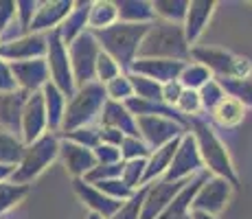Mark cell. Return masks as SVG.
Listing matches in <instances>:
<instances>
[{
    "instance_id": "1",
    "label": "cell",
    "mask_w": 252,
    "mask_h": 219,
    "mask_svg": "<svg viewBox=\"0 0 252 219\" xmlns=\"http://www.w3.org/2000/svg\"><path fill=\"white\" fill-rule=\"evenodd\" d=\"M189 134L193 136L197 145V152H200L202 164H204V171L208 175H215L221 178L226 182H230V187L239 188V175L237 169L232 164L230 152L226 147V143L217 136V131L213 129L211 123H206L204 119H191L189 121Z\"/></svg>"
},
{
    "instance_id": "2",
    "label": "cell",
    "mask_w": 252,
    "mask_h": 219,
    "mask_svg": "<svg viewBox=\"0 0 252 219\" xmlns=\"http://www.w3.org/2000/svg\"><path fill=\"white\" fill-rule=\"evenodd\" d=\"M138 57L191 62V46L187 44L182 24L154 20L143 37V44L138 48Z\"/></svg>"
},
{
    "instance_id": "3",
    "label": "cell",
    "mask_w": 252,
    "mask_h": 219,
    "mask_svg": "<svg viewBox=\"0 0 252 219\" xmlns=\"http://www.w3.org/2000/svg\"><path fill=\"white\" fill-rule=\"evenodd\" d=\"M149 24H125L116 22L103 31H94V40L99 42V48L108 53L110 57L123 68L125 72L132 68L138 60V48L143 44V37L147 33Z\"/></svg>"
},
{
    "instance_id": "4",
    "label": "cell",
    "mask_w": 252,
    "mask_h": 219,
    "mask_svg": "<svg viewBox=\"0 0 252 219\" xmlns=\"http://www.w3.org/2000/svg\"><path fill=\"white\" fill-rule=\"evenodd\" d=\"M105 101H108L105 88L99 81L79 86L68 96V103H66V112H64V123H62L60 134H66V131H72L77 127H86V125H94V121H99Z\"/></svg>"
},
{
    "instance_id": "5",
    "label": "cell",
    "mask_w": 252,
    "mask_h": 219,
    "mask_svg": "<svg viewBox=\"0 0 252 219\" xmlns=\"http://www.w3.org/2000/svg\"><path fill=\"white\" fill-rule=\"evenodd\" d=\"M57 158H60V136L48 131V134H44L42 138H37L35 143L24 147L20 162H18L16 169H13L11 182L31 187Z\"/></svg>"
},
{
    "instance_id": "6",
    "label": "cell",
    "mask_w": 252,
    "mask_h": 219,
    "mask_svg": "<svg viewBox=\"0 0 252 219\" xmlns=\"http://www.w3.org/2000/svg\"><path fill=\"white\" fill-rule=\"evenodd\" d=\"M191 60L211 70L215 79H250L252 62L244 55L217 46H193Z\"/></svg>"
},
{
    "instance_id": "7",
    "label": "cell",
    "mask_w": 252,
    "mask_h": 219,
    "mask_svg": "<svg viewBox=\"0 0 252 219\" xmlns=\"http://www.w3.org/2000/svg\"><path fill=\"white\" fill-rule=\"evenodd\" d=\"M46 66L48 75H51V84L60 88L66 96H70L77 90L75 77H72L70 68V57H68V46L62 42V37L57 35V31L46 33Z\"/></svg>"
},
{
    "instance_id": "8",
    "label": "cell",
    "mask_w": 252,
    "mask_h": 219,
    "mask_svg": "<svg viewBox=\"0 0 252 219\" xmlns=\"http://www.w3.org/2000/svg\"><path fill=\"white\" fill-rule=\"evenodd\" d=\"M101 48L99 42L94 40L90 31L79 35L72 44H68V57H70V68L72 77H75V86H86L94 81V66L96 57H99Z\"/></svg>"
},
{
    "instance_id": "9",
    "label": "cell",
    "mask_w": 252,
    "mask_h": 219,
    "mask_svg": "<svg viewBox=\"0 0 252 219\" xmlns=\"http://www.w3.org/2000/svg\"><path fill=\"white\" fill-rule=\"evenodd\" d=\"M232 193H235V188L230 187V182L206 173L202 184L197 187L195 195H193L191 211H202V213H208V215L217 217L228 206Z\"/></svg>"
},
{
    "instance_id": "10",
    "label": "cell",
    "mask_w": 252,
    "mask_h": 219,
    "mask_svg": "<svg viewBox=\"0 0 252 219\" xmlns=\"http://www.w3.org/2000/svg\"><path fill=\"white\" fill-rule=\"evenodd\" d=\"M200 173H204V164H202L195 140H193V136L187 131L180 138L176 156H173L171 164H169L162 180L164 182H187V180L195 178V175H200Z\"/></svg>"
},
{
    "instance_id": "11",
    "label": "cell",
    "mask_w": 252,
    "mask_h": 219,
    "mask_svg": "<svg viewBox=\"0 0 252 219\" xmlns=\"http://www.w3.org/2000/svg\"><path fill=\"white\" fill-rule=\"evenodd\" d=\"M136 125L140 138L147 143L149 149L164 147V145L182 138L189 131L187 125L178 123L173 119H167V116H140V119H136Z\"/></svg>"
},
{
    "instance_id": "12",
    "label": "cell",
    "mask_w": 252,
    "mask_h": 219,
    "mask_svg": "<svg viewBox=\"0 0 252 219\" xmlns=\"http://www.w3.org/2000/svg\"><path fill=\"white\" fill-rule=\"evenodd\" d=\"M46 55V35L44 33H27L20 37H9L0 42V57L9 64L29 60H42Z\"/></svg>"
},
{
    "instance_id": "13",
    "label": "cell",
    "mask_w": 252,
    "mask_h": 219,
    "mask_svg": "<svg viewBox=\"0 0 252 219\" xmlns=\"http://www.w3.org/2000/svg\"><path fill=\"white\" fill-rule=\"evenodd\" d=\"M187 184H189V180L187 182H164V180H158V182L147 184L145 187L147 191H145L140 219H158Z\"/></svg>"
},
{
    "instance_id": "14",
    "label": "cell",
    "mask_w": 252,
    "mask_h": 219,
    "mask_svg": "<svg viewBox=\"0 0 252 219\" xmlns=\"http://www.w3.org/2000/svg\"><path fill=\"white\" fill-rule=\"evenodd\" d=\"M44 134H48V119H46L44 101H42V92H35V94H29L27 105H24L20 138L24 145H31Z\"/></svg>"
},
{
    "instance_id": "15",
    "label": "cell",
    "mask_w": 252,
    "mask_h": 219,
    "mask_svg": "<svg viewBox=\"0 0 252 219\" xmlns=\"http://www.w3.org/2000/svg\"><path fill=\"white\" fill-rule=\"evenodd\" d=\"M11 75L16 81V88L27 94H35L42 92V88L51 84V75H48L46 60H29V62H16L11 64Z\"/></svg>"
},
{
    "instance_id": "16",
    "label": "cell",
    "mask_w": 252,
    "mask_h": 219,
    "mask_svg": "<svg viewBox=\"0 0 252 219\" xmlns=\"http://www.w3.org/2000/svg\"><path fill=\"white\" fill-rule=\"evenodd\" d=\"M215 9H217V0H189L187 18H184V22H182V29H184L187 44L191 48L197 46V40H200L202 33L206 31Z\"/></svg>"
},
{
    "instance_id": "17",
    "label": "cell",
    "mask_w": 252,
    "mask_h": 219,
    "mask_svg": "<svg viewBox=\"0 0 252 219\" xmlns=\"http://www.w3.org/2000/svg\"><path fill=\"white\" fill-rule=\"evenodd\" d=\"M57 160H62L66 173H68L72 180H84L86 175L96 167L92 149H86V147H81V145H75L64 138H60V158Z\"/></svg>"
},
{
    "instance_id": "18",
    "label": "cell",
    "mask_w": 252,
    "mask_h": 219,
    "mask_svg": "<svg viewBox=\"0 0 252 219\" xmlns=\"http://www.w3.org/2000/svg\"><path fill=\"white\" fill-rule=\"evenodd\" d=\"M72 191L79 197V202L88 208V213H94V215H99L101 219H110L123 206L121 202H114L112 197L101 193L94 184L86 182V180H72Z\"/></svg>"
},
{
    "instance_id": "19",
    "label": "cell",
    "mask_w": 252,
    "mask_h": 219,
    "mask_svg": "<svg viewBox=\"0 0 252 219\" xmlns=\"http://www.w3.org/2000/svg\"><path fill=\"white\" fill-rule=\"evenodd\" d=\"M72 2L75 0H42L31 22V33H44L46 35L51 31H57L60 24L70 13Z\"/></svg>"
},
{
    "instance_id": "20",
    "label": "cell",
    "mask_w": 252,
    "mask_h": 219,
    "mask_svg": "<svg viewBox=\"0 0 252 219\" xmlns=\"http://www.w3.org/2000/svg\"><path fill=\"white\" fill-rule=\"evenodd\" d=\"M187 62H176V60H152V57H138L132 64L127 72L134 75H143L147 79H154L156 84H169V81H176L180 77V70Z\"/></svg>"
},
{
    "instance_id": "21",
    "label": "cell",
    "mask_w": 252,
    "mask_h": 219,
    "mask_svg": "<svg viewBox=\"0 0 252 219\" xmlns=\"http://www.w3.org/2000/svg\"><path fill=\"white\" fill-rule=\"evenodd\" d=\"M29 94L22 90H11V92H0V129L9 131L13 136H20V125H22V112L27 105Z\"/></svg>"
},
{
    "instance_id": "22",
    "label": "cell",
    "mask_w": 252,
    "mask_h": 219,
    "mask_svg": "<svg viewBox=\"0 0 252 219\" xmlns=\"http://www.w3.org/2000/svg\"><path fill=\"white\" fill-rule=\"evenodd\" d=\"M99 125L101 127L119 129L123 136H140L136 116L127 110L125 103H116V101H105L101 116H99Z\"/></svg>"
},
{
    "instance_id": "23",
    "label": "cell",
    "mask_w": 252,
    "mask_h": 219,
    "mask_svg": "<svg viewBox=\"0 0 252 219\" xmlns=\"http://www.w3.org/2000/svg\"><path fill=\"white\" fill-rule=\"evenodd\" d=\"M90 4L92 0H77L72 2L70 13L66 16V20L60 24L57 29V35L62 37V42L68 46L77 40L79 35H84L88 31V16H90Z\"/></svg>"
},
{
    "instance_id": "24",
    "label": "cell",
    "mask_w": 252,
    "mask_h": 219,
    "mask_svg": "<svg viewBox=\"0 0 252 219\" xmlns=\"http://www.w3.org/2000/svg\"><path fill=\"white\" fill-rule=\"evenodd\" d=\"M42 101H44V110H46V119H48V131L57 134V131H62L68 96L60 88H55L53 84H46L42 88Z\"/></svg>"
},
{
    "instance_id": "25",
    "label": "cell",
    "mask_w": 252,
    "mask_h": 219,
    "mask_svg": "<svg viewBox=\"0 0 252 219\" xmlns=\"http://www.w3.org/2000/svg\"><path fill=\"white\" fill-rule=\"evenodd\" d=\"M119 22L125 24H152L156 20L154 4L149 0H114Z\"/></svg>"
},
{
    "instance_id": "26",
    "label": "cell",
    "mask_w": 252,
    "mask_h": 219,
    "mask_svg": "<svg viewBox=\"0 0 252 219\" xmlns=\"http://www.w3.org/2000/svg\"><path fill=\"white\" fill-rule=\"evenodd\" d=\"M178 145H180V138L173 140V143H169V145H164V147L152 149V154H149V158H147V169H145V187L164 178V173H167L173 156H176Z\"/></svg>"
},
{
    "instance_id": "27",
    "label": "cell",
    "mask_w": 252,
    "mask_h": 219,
    "mask_svg": "<svg viewBox=\"0 0 252 219\" xmlns=\"http://www.w3.org/2000/svg\"><path fill=\"white\" fill-rule=\"evenodd\" d=\"M204 175H206V171L195 175L193 180H189V184L178 193V197L169 204L167 211L158 219H191V202H193V195H195L197 187H200L202 180H204Z\"/></svg>"
},
{
    "instance_id": "28",
    "label": "cell",
    "mask_w": 252,
    "mask_h": 219,
    "mask_svg": "<svg viewBox=\"0 0 252 219\" xmlns=\"http://www.w3.org/2000/svg\"><path fill=\"white\" fill-rule=\"evenodd\" d=\"M119 22V11H116L114 0H92L90 16H88V31H103Z\"/></svg>"
},
{
    "instance_id": "29",
    "label": "cell",
    "mask_w": 252,
    "mask_h": 219,
    "mask_svg": "<svg viewBox=\"0 0 252 219\" xmlns=\"http://www.w3.org/2000/svg\"><path fill=\"white\" fill-rule=\"evenodd\" d=\"M208 114H211L213 123H217L220 127H237L246 119V105H241L237 99L226 94V99Z\"/></svg>"
},
{
    "instance_id": "30",
    "label": "cell",
    "mask_w": 252,
    "mask_h": 219,
    "mask_svg": "<svg viewBox=\"0 0 252 219\" xmlns=\"http://www.w3.org/2000/svg\"><path fill=\"white\" fill-rule=\"evenodd\" d=\"M152 4H154V13H156V20L182 24L184 18H187L189 0H154Z\"/></svg>"
},
{
    "instance_id": "31",
    "label": "cell",
    "mask_w": 252,
    "mask_h": 219,
    "mask_svg": "<svg viewBox=\"0 0 252 219\" xmlns=\"http://www.w3.org/2000/svg\"><path fill=\"white\" fill-rule=\"evenodd\" d=\"M24 147H27V145L22 143L20 136H13V134H9V131L0 129V164H4V167H16L24 154Z\"/></svg>"
},
{
    "instance_id": "32",
    "label": "cell",
    "mask_w": 252,
    "mask_h": 219,
    "mask_svg": "<svg viewBox=\"0 0 252 219\" xmlns=\"http://www.w3.org/2000/svg\"><path fill=\"white\" fill-rule=\"evenodd\" d=\"M211 79H213L211 70L202 64H197V62H187L180 70V77H178V81L182 84L184 90H195V92L202 86H206Z\"/></svg>"
},
{
    "instance_id": "33",
    "label": "cell",
    "mask_w": 252,
    "mask_h": 219,
    "mask_svg": "<svg viewBox=\"0 0 252 219\" xmlns=\"http://www.w3.org/2000/svg\"><path fill=\"white\" fill-rule=\"evenodd\" d=\"M29 193H31V187H27V184H16L11 180L0 182V217L11 211L13 206H18L20 202H24Z\"/></svg>"
},
{
    "instance_id": "34",
    "label": "cell",
    "mask_w": 252,
    "mask_h": 219,
    "mask_svg": "<svg viewBox=\"0 0 252 219\" xmlns=\"http://www.w3.org/2000/svg\"><path fill=\"white\" fill-rule=\"evenodd\" d=\"M129 81H132V90L136 99H145V101H160L162 103V86L156 84L154 79H147L143 75H134L127 72Z\"/></svg>"
},
{
    "instance_id": "35",
    "label": "cell",
    "mask_w": 252,
    "mask_h": 219,
    "mask_svg": "<svg viewBox=\"0 0 252 219\" xmlns=\"http://www.w3.org/2000/svg\"><path fill=\"white\" fill-rule=\"evenodd\" d=\"M103 88H105L108 101H116V103H127V101L134 96L132 81H129L127 72H121L119 77H114L112 81H108Z\"/></svg>"
},
{
    "instance_id": "36",
    "label": "cell",
    "mask_w": 252,
    "mask_h": 219,
    "mask_svg": "<svg viewBox=\"0 0 252 219\" xmlns=\"http://www.w3.org/2000/svg\"><path fill=\"white\" fill-rule=\"evenodd\" d=\"M197 94H200V101H202V110L206 112H213L217 108V105L221 103V101L226 99V90H224V86L220 84V79H215L213 77L211 81H208L206 86H202L200 90H197Z\"/></svg>"
},
{
    "instance_id": "37",
    "label": "cell",
    "mask_w": 252,
    "mask_h": 219,
    "mask_svg": "<svg viewBox=\"0 0 252 219\" xmlns=\"http://www.w3.org/2000/svg\"><path fill=\"white\" fill-rule=\"evenodd\" d=\"M60 138L70 140L75 145H81L86 149H94L96 145H101L99 138V125H86V127H77L72 131H66V134H60Z\"/></svg>"
},
{
    "instance_id": "38",
    "label": "cell",
    "mask_w": 252,
    "mask_h": 219,
    "mask_svg": "<svg viewBox=\"0 0 252 219\" xmlns=\"http://www.w3.org/2000/svg\"><path fill=\"white\" fill-rule=\"evenodd\" d=\"M226 94L237 99L241 105L252 108V79H220Z\"/></svg>"
},
{
    "instance_id": "39",
    "label": "cell",
    "mask_w": 252,
    "mask_h": 219,
    "mask_svg": "<svg viewBox=\"0 0 252 219\" xmlns=\"http://www.w3.org/2000/svg\"><path fill=\"white\" fill-rule=\"evenodd\" d=\"M145 169H147V160H125L123 171H121V180L129 188L138 191L140 187H145Z\"/></svg>"
},
{
    "instance_id": "40",
    "label": "cell",
    "mask_w": 252,
    "mask_h": 219,
    "mask_svg": "<svg viewBox=\"0 0 252 219\" xmlns=\"http://www.w3.org/2000/svg\"><path fill=\"white\" fill-rule=\"evenodd\" d=\"M121 160H147L149 154H152V149L147 147V143H145L140 136H125L123 143H121Z\"/></svg>"
},
{
    "instance_id": "41",
    "label": "cell",
    "mask_w": 252,
    "mask_h": 219,
    "mask_svg": "<svg viewBox=\"0 0 252 219\" xmlns=\"http://www.w3.org/2000/svg\"><path fill=\"white\" fill-rule=\"evenodd\" d=\"M37 0H16V27L18 35H27L31 33V22L37 11Z\"/></svg>"
},
{
    "instance_id": "42",
    "label": "cell",
    "mask_w": 252,
    "mask_h": 219,
    "mask_svg": "<svg viewBox=\"0 0 252 219\" xmlns=\"http://www.w3.org/2000/svg\"><path fill=\"white\" fill-rule=\"evenodd\" d=\"M176 112L182 116V119L191 121V119H200V112L202 110V101H200V94H197L195 90H184L180 94V99H178V103L173 105Z\"/></svg>"
},
{
    "instance_id": "43",
    "label": "cell",
    "mask_w": 252,
    "mask_h": 219,
    "mask_svg": "<svg viewBox=\"0 0 252 219\" xmlns=\"http://www.w3.org/2000/svg\"><path fill=\"white\" fill-rule=\"evenodd\" d=\"M121 72H125L108 53L101 51L99 57H96V66H94V81H99L101 86H105L108 81H112L114 77H119Z\"/></svg>"
},
{
    "instance_id": "44",
    "label": "cell",
    "mask_w": 252,
    "mask_h": 219,
    "mask_svg": "<svg viewBox=\"0 0 252 219\" xmlns=\"http://www.w3.org/2000/svg\"><path fill=\"white\" fill-rule=\"evenodd\" d=\"M94 187L99 188L101 193H105L108 197H112L114 202H121V204H125L127 199H132V197H134V193H136L134 188H129L121 178L105 180V182H96Z\"/></svg>"
},
{
    "instance_id": "45",
    "label": "cell",
    "mask_w": 252,
    "mask_h": 219,
    "mask_svg": "<svg viewBox=\"0 0 252 219\" xmlns=\"http://www.w3.org/2000/svg\"><path fill=\"white\" fill-rule=\"evenodd\" d=\"M145 191H147V188L140 187L138 191L134 193V197H132V199H127V202H125L123 206H121L119 211H116L110 219H140V211H143Z\"/></svg>"
},
{
    "instance_id": "46",
    "label": "cell",
    "mask_w": 252,
    "mask_h": 219,
    "mask_svg": "<svg viewBox=\"0 0 252 219\" xmlns=\"http://www.w3.org/2000/svg\"><path fill=\"white\" fill-rule=\"evenodd\" d=\"M121 171H123V162H119V164H96V167L92 169L84 180L86 182H90V184L105 182V180L121 178Z\"/></svg>"
},
{
    "instance_id": "47",
    "label": "cell",
    "mask_w": 252,
    "mask_h": 219,
    "mask_svg": "<svg viewBox=\"0 0 252 219\" xmlns=\"http://www.w3.org/2000/svg\"><path fill=\"white\" fill-rule=\"evenodd\" d=\"M9 27H16V0H0V40Z\"/></svg>"
},
{
    "instance_id": "48",
    "label": "cell",
    "mask_w": 252,
    "mask_h": 219,
    "mask_svg": "<svg viewBox=\"0 0 252 219\" xmlns=\"http://www.w3.org/2000/svg\"><path fill=\"white\" fill-rule=\"evenodd\" d=\"M92 154H94V160L96 164H119L123 162L121 160V149L119 147H110V145H96L94 149H92Z\"/></svg>"
},
{
    "instance_id": "49",
    "label": "cell",
    "mask_w": 252,
    "mask_h": 219,
    "mask_svg": "<svg viewBox=\"0 0 252 219\" xmlns=\"http://www.w3.org/2000/svg\"><path fill=\"white\" fill-rule=\"evenodd\" d=\"M184 92V88H182V84L180 81H169V84H164L162 86V103H167V105H176L178 103V99H180V94ZM176 110V108H173Z\"/></svg>"
},
{
    "instance_id": "50",
    "label": "cell",
    "mask_w": 252,
    "mask_h": 219,
    "mask_svg": "<svg viewBox=\"0 0 252 219\" xmlns=\"http://www.w3.org/2000/svg\"><path fill=\"white\" fill-rule=\"evenodd\" d=\"M16 90V81L11 75V64L0 57V92H11Z\"/></svg>"
},
{
    "instance_id": "51",
    "label": "cell",
    "mask_w": 252,
    "mask_h": 219,
    "mask_svg": "<svg viewBox=\"0 0 252 219\" xmlns=\"http://www.w3.org/2000/svg\"><path fill=\"white\" fill-rule=\"evenodd\" d=\"M99 138L103 145H110V147H121L125 136L121 134L119 129H112V127H101L99 125Z\"/></svg>"
},
{
    "instance_id": "52",
    "label": "cell",
    "mask_w": 252,
    "mask_h": 219,
    "mask_svg": "<svg viewBox=\"0 0 252 219\" xmlns=\"http://www.w3.org/2000/svg\"><path fill=\"white\" fill-rule=\"evenodd\" d=\"M13 169H16V167H4V164H0V182H7V180H11Z\"/></svg>"
},
{
    "instance_id": "53",
    "label": "cell",
    "mask_w": 252,
    "mask_h": 219,
    "mask_svg": "<svg viewBox=\"0 0 252 219\" xmlns=\"http://www.w3.org/2000/svg\"><path fill=\"white\" fill-rule=\"evenodd\" d=\"M191 219H217V217L208 215V213H202V211H191Z\"/></svg>"
},
{
    "instance_id": "54",
    "label": "cell",
    "mask_w": 252,
    "mask_h": 219,
    "mask_svg": "<svg viewBox=\"0 0 252 219\" xmlns=\"http://www.w3.org/2000/svg\"><path fill=\"white\" fill-rule=\"evenodd\" d=\"M84 219H101L99 215H94V213H88V215H86Z\"/></svg>"
}]
</instances>
